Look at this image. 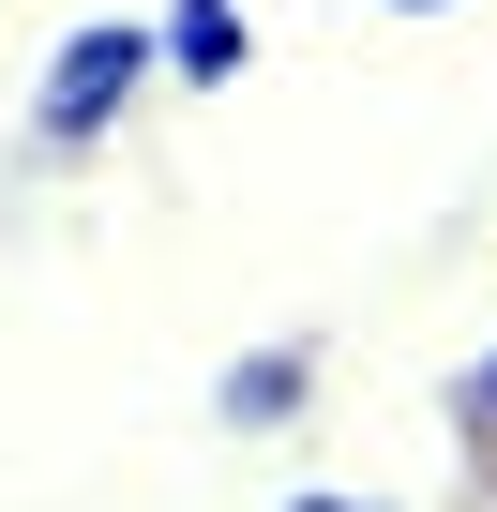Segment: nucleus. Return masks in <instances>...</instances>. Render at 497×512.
I'll use <instances>...</instances> for the list:
<instances>
[{
    "instance_id": "nucleus-4",
    "label": "nucleus",
    "mask_w": 497,
    "mask_h": 512,
    "mask_svg": "<svg viewBox=\"0 0 497 512\" xmlns=\"http://www.w3.org/2000/svg\"><path fill=\"white\" fill-rule=\"evenodd\" d=\"M452 422H467V437H497V362H467V377H452Z\"/></svg>"
},
{
    "instance_id": "nucleus-3",
    "label": "nucleus",
    "mask_w": 497,
    "mask_h": 512,
    "mask_svg": "<svg viewBox=\"0 0 497 512\" xmlns=\"http://www.w3.org/2000/svg\"><path fill=\"white\" fill-rule=\"evenodd\" d=\"M302 407V347H257V362H226V422H287Z\"/></svg>"
},
{
    "instance_id": "nucleus-2",
    "label": "nucleus",
    "mask_w": 497,
    "mask_h": 512,
    "mask_svg": "<svg viewBox=\"0 0 497 512\" xmlns=\"http://www.w3.org/2000/svg\"><path fill=\"white\" fill-rule=\"evenodd\" d=\"M151 46H166V76H241V46H257V31H241V0H166V16H151Z\"/></svg>"
},
{
    "instance_id": "nucleus-6",
    "label": "nucleus",
    "mask_w": 497,
    "mask_h": 512,
    "mask_svg": "<svg viewBox=\"0 0 497 512\" xmlns=\"http://www.w3.org/2000/svg\"><path fill=\"white\" fill-rule=\"evenodd\" d=\"M392 16H452V0H392Z\"/></svg>"
},
{
    "instance_id": "nucleus-1",
    "label": "nucleus",
    "mask_w": 497,
    "mask_h": 512,
    "mask_svg": "<svg viewBox=\"0 0 497 512\" xmlns=\"http://www.w3.org/2000/svg\"><path fill=\"white\" fill-rule=\"evenodd\" d=\"M166 76V46H151V16H91V31H61V61L31 76V136L46 151H91L136 91Z\"/></svg>"
},
{
    "instance_id": "nucleus-5",
    "label": "nucleus",
    "mask_w": 497,
    "mask_h": 512,
    "mask_svg": "<svg viewBox=\"0 0 497 512\" xmlns=\"http://www.w3.org/2000/svg\"><path fill=\"white\" fill-rule=\"evenodd\" d=\"M287 512H392V497H287Z\"/></svg>"
}]
</instances>
